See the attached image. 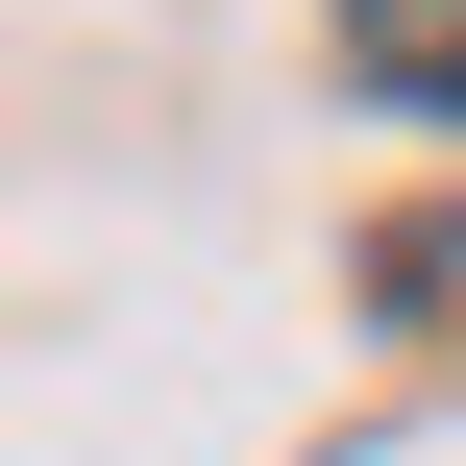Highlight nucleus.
Returning a JSON list of instances; mask_svg holds the SVG:
<instances>
[{
  "label": "nucleus",
  "instance_id": "obj_1",
  "mask_svg": "<svg viewBox=\"0 0 466 466\" xmlns=\"http://www.w3.org/2000/svg\"><path fill=\"white\" fill-rule=\"evenodd\" d=\"M344 49H369L393 98H466V0H344Z\"/></svg>",
  "mask_w": 466,
  "mask_h": 466
}]
</instances>
